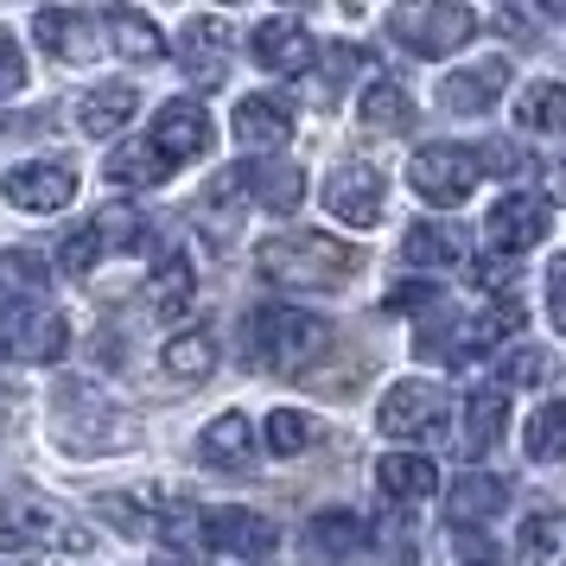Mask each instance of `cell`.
Wrapping results in <instances>:
<instances>
[{"label": "cell", "instance_id": "10", "mask_svg": "<svg viewBox=\"0 0 566 566\" xmlns=\"http://www.w3.org/2000/svg\"><path fill=\"white\" fill-rule=\"evenodd\" d=\"M325 210L350 230H376L382 223V172L376 166H337L325 179Z\"/></svg>", "mask_w": 566, "mask_h": 566}, {"label": "cell", "instance_id": "19", "mask_svg": "<svg viewBox=\"0 0 566 566\" xmlns=\"http://www.w3.org/2000/svg\"><path fill=\"white\" fill-rule=\"evenodd\" d=\"M510 90V57H484V64H471V71H459V77H446V108L452 115H484L496 96Z\"/></svg>", "mask_w": 566, "mask_h": 566}, {"label": "cell", "instance_id": "14", "mask_svg": "<svg viewBox=\"0 0 566 566\" xmlns=\"http://www.w3.org/2000/svg\"><path fill=\"white\" fill-rule=\"evenodd\" d=\"M32 32L45 39V52H57L64 64H90V57L103 52V20L96 13H71V7H45Z\"/></svg>", "mask_w": 566, "mask_h": 566}, {"label": "cell", "instance_id": "28", "mask_svg": "<svg viewBox=\"0 0 566 566\" xmlns=\"http://www.w3.org/2000/svg\"><path fill=\"white\" fill-rule=\"evenodd\" d=\"M166 172H172V159L159 154L154 140H128V147H115V154L103 159L108 185H159Z\"/></svg>", "mask_w": 566, "mask_h": 566}, {"label": "cell", "instance_id": "23", "mask_svg": "<svg viewBox=\"0 0 566 566\" xmlns=\"http://www.w3.org/2000/svg\"><path fill=\"white\" fill-rule=\"evenodd\" d=\"M242 185L255 191L268 210H300V198H306V172L293 166V159H255V166H242Z\"/></svg>", "mask_w": 566, "mask_h": 566}, {"label": "cell", "instance_id": "36", "mask_svg": "<svg viewBox=\"0 0 566 566\" xmlns=\"http://www.w3.org/2000/svg\"><path fill=\"white\" fill-rule=\"evenodd\" d=\"M312 439H318V420H312V413H300V408L268 413V452L293 459V452H306Z\"/></svg>", "mask_w": 566, "mask_h": 566}, {"label": "cell", "instance_id": "51", "mask_svg": "<svg viewBox=\"0 0 566 566\" xmlns=\"http://www.w3.org/2000/svg\"><path fill=\"white\" fill-rule=\"evenodd\" d=\"M249 566H268V560H249Z\"/></svg>", "mask_w": 566, "mask_h": 566}, {"label": "cell", "instance_id": "33", "mask_svg": "<svg viewBox=\"0 0 566 566\" xmlns=\"http://www.w3.org/2000/svg\"><path fill=\"white\" fill-rule=\"evenodd\" d=\"M522 446H528V459H541V464L566 459V401H541V408L528 413Z\"/></svg>", "mask_w": 566, "mask_h": 566}, {"label": "cell", "instance_id": "41", "mask_svg": "<svg viewBox=\"0 0 566 566\" xmlns=\"http://www.w3.org/2000/svg\"><path fill=\"white\" fill-rule=\"evenodd\" d=\"M357 71H363L357 45H332V52H325V103H337V96H344V83L357 77Z\"/></svg>", "mask_w": 566, "mask_h": 566}, {"label": "cell", "instance_id": "26", "mask_svg": "<svg viewBox=\"0 0 566 566\" xmlns=\"http://www.w3.org/2000/svg\"><path fill=\"white\" fill-rule=\"evenodd\" d=\"M103 39H108V45H115L122 57H134V64H154V57L166 52V39H159V27L147 20V13H134V7H108Z\"/></svg>", "mask_w": 566, "mask_h": 566}, {"label": "cell", "instance_id": "11", "mask_svg": "<svg viewBox=\"0 0 566 566\" xmlns=\"http://www.w3.org/2000/svg\"><path fill=\"white\" fill-rule=\"evenodd\" d=\"M547 230H554L547 198H503V205L484 217V235H490V249H496V255H522V249L547 242Z\"/></svg>", "mask_w": 566, "mask_h": 566}, {"label": "cell", "instance_id": "2", "mask_svg": "<svg viewBox=\"0 0 566 566\" xmlns=\"http://www.w3.org/2000/svg\"><path fill=\"white\" fill-rule=\"evenodd\" d=\"M52 439L77 459H96V452L108 459V452H128L140 439V420L122 413L115 401H103V395H90L83 382H64L52 395Z\"/></svg>", "mask_w": 566, "mask_h": 566}, {"label": "cell", "instance_id": "43", "mask_svg": "<svg viewBox=\"0 0 566 566\" xmlns=\"http://www.w3.org/2000/svg\"><path fill=\"white\" fill-rule=\"evenodd\" d=\"M376 547H382L388 566H413V528L401 522V515H388L382 528H376Z\"/></svg>", "mask_w": 566, "mask_h": 566}, {"label": "cell", "instance_id": "12", "mask_svg": "<svg viewBox=\"0 0 566 566\" xmlns=\"http://www.w3.org/2000/svg\"><path fill=\"white\" fill-rule=\"evenodd\" d=\"M249 52H255L261 71H281V77H300V71L318 64V45H312V32L300 20H261Z\"/></svg>", "mask_w": 566, "mask_h": 566}, {"label": "cell", "instance_id": "6", "mask_svg": "<svg viewBox=\"0 0 566 566\" xmlns=\"http://www.w3.org/2000/svg\"><path fill=\"white\" fill-rule=\"evenodd\" d=\"M64 344H71V332H64V312H52L45 300H32V293H20V300H7L0 306V350L20 363H57L64 357Z\"/></svg>", "mask_w": 566, "mask_h": 566}, {"label": "cell", "instance_id": "49", "mask_svg": "<svg viewBox=\"0 0 566 566\" xmlns=\"http://www.w3.org/2000/svg\"><path fill=\"white\" fill-rule=\"evenodd\" d=\"M503 281H510V261H503V255L471 261V286H503Z\"/></svg>", "mask_w": 566, "mask_h": 566}, {"label": "cell", "instance_id": "44", "mask_svg": "<svg viewBox=\"0 0 566 566\" xmlns=\"http://www.w3.org/2000/svg\"><path fill=\"white\" fill-rule=\"evenodd\" d=\"M446 566H496V547L484 535H471V528H452V554Z\"/></svg>", "mask_w": 566, "mask_h": 566}, {"label": "cell", "instance_id": "3", "mask_svg": "<svg viewBox=\"0 0 566 566\" xmlns=\"http://www.w3.org/2000/svg\"><path fill=\"white\" fill-rule=\"evenodd\" d=\"M242 337H249V363L274 369V376H300V369L318 363L325 344H332L325 318H312V312H300V306H255L249 325H242Z\"/></svg>", "mask_w": 566, "mask_h": 566}, {"label": "cell", "instance_id": "1", "mask_svg": "<svg viewBox=\"0 0 566 566\" xmlns=\"http://www.w3.org/2000/svg\"><path fill=\"white\" fill-rule=\"evenodd\" d=\"M255 268L274 286H286V293H332V286H344L363 268V255L350 242H337V235L306 230V235H274V242H261Z\"/></svg>", "mask_w": 566, "mask_h": 566}, {"label": "cell", "instance_id": "9", "mask_svg": "<svg viewBox=\"0 0 566 566\" xmlns=\"http://www.w3.org/2000/svg\"><path fill=\"white\" fill-rule=\"evenodd\" d=\"M268 547H274V522L268 515L235 510V503L198 515V554H249V560H261Z\"/></svg>", "mask_w": 566, "mask_h": 566}, {"label": "cell", "instance_id": "46", "mask_svg": "<svg viewBox=\"0 0 566 566\" xmlns=\"http://www.w3.org/2000/svg\"><path fill=\"white\" fill-rule=\"evenodd\" d=\"M13 90H27V57L13 45V32H0V96H13Z\"/></svg>", "mask_w": 566, "mask_h": 566}, {"label": "cell", "instance_id": "21", "mask_svg": "<svg viewBox=\"0 0 566 566\" xmlns=\"http://www.w3.org/2000/svg\"><path fill=\"white\" fill-rule=\"evenodd\" d=\"M140 115V90L134 83H103V90H90L77 108V128L90 134V140H108V134H122Z\"/></svg>", "mask_w": 566, "mask_h": 566}, {"label": "cell", "instance_id": "13", "mask_svg": "<svg viewBox=\"0 0 566 566\" xmlns=\"http://www.w3.org/2000/svg\"><path fill=\"white\" fill-rule=\"evenodd\" d=\"M154 140L159 154L172 159V166H185V159H198L210 147V115H205V103H191V96H179V103H166L154 115Z\"/></svg>", "mask_w": 566, "mask_h": 566}, {"label": "cell", "instance_id": "35", "mask_svg": "<svg viewBox=\"0 0 566 566\" xmlns=\"http://www.w3.org/2000/svg\"><path fill=\"white\" fill-rule=\"evenodd\" d=\"M242 172H223V179L205 191V205H198V223H210V235H230L235 230V217H242Z\"/></svg>", "mask_w": 566, "mask_h": 566}, {"label": "cell", "instance_id": "40", "mask_svg": "<svg viewBox=\"0 0 566 566\" xmlns=\"http://www.w3.org/2000/svg\"><path fill=\"white\" fill-rule=\"evenodd\" d=\"M90 230H96L103 249H140V242H147V223H140V210H128V205H108Z\"/></svg>", "mask_w": 566, "mask_h": 566}, {"label": "cell", "instance_id": "16", "mask_svg": "<svg viewBox=\"0 0 566 566\" xmlns=\"http://www.w3.org/2000/svg\"><path fill=\"white\" fill-rule=\"evenodd\" d=\"M179 64L191 83H223V71H230V27L223 20H185Z\"/></svg>", "mask_w": 566, "mask_h": 566}, {"label": "cell", "instance_id": "17", "mask_svg": "<svg viewBox=\"0 0 566 566\" xmlns=\"http://www.w3.org/2000/svg\"><path fill=\"white\" fill-rule=\"evenodd\" d=\"M198 459L210 471H249L255 464V427H249V413H217L198 439Z\"/></svg>", "mask_w": 566, "mask_h": 566}, {"label": "cell", "instance_id": "7", "mask_svg": "<svg viewBox=\"0 0 566 566\" xmlns=\"http://www.w3.org/2000/svg\"><path fill=\"white\" fill-rule=\"evenodd\" d=\"M408 185L427 198V205L452 210L471 198V185H478V154L471 147H420L408 159Z\"/></svg>", "mask_w": 566, "mask_h": 566}, {"label": "cell", "instance_id": "39", "mask_svg": "<svg viewBox=\"0 0 566 566\" xmlns=\"http://www.w3.org/2000/svg\"><path fill=\"white\" fill-rule=\"evenodd\" d=\"M554 541H560V515L541 510L522 522V535H515V566H541L547 554H554Z\"/></svg>", "mask_w": 566, "mask_h": 566}, {"label": "cell", "instance_id": "32", "mask_svg": "<svg viewBox=\"0 0 566 566\" xmlns=\"http://www.w3.org/2000/svg\"><path fill=\"white\" fill-rule=\"evenodd\" d=\"M515 122L528 134H560L566 128V83H528V96L515 103Z\"/></svg>", "mask_w": 566, "mask_h": 566}, {"label": "cell", "instance_id": "29", "mask_svg": "<svg viewBox=\"0 0 566 566\" xmlns=\"http://www.w3.org/2000/svg\"><path fill=\"white\" fill-rule=\"evenodd\" d=\"M401 255H408L413 268H452V261L464 255V230L459 223H413L408 242H401Z\"/></svg>", "mask_w": 566, "mask_h": 566}, {"label": "cell", "instance_id": "15", "mask_svg": "<svg viewBox=\"0 0 566 566\" xmlns=\"http://www.w3.org/2000/svg\"><path fill=\"white\" fill-rule=\"evenodd\" d=\"M0 191H7L20 210H64L71 198H77V172L39 159V166H13V172L0 179Z\"/></svg>", "mask_w": 566, "mask_h": 566}, {"label": "cell", "instance_id": "31", "mask_svg": "<svg viewBox=\"0 0 566 566\" xmlns=\"http://www.w3.org/2000/svg\"><path fill=\"white\" fill-rule=\"evenodd\" d=\"M210 369H217V337L210 332H179L166 344V376H179V382H205Z\"/></svg>", "mask_w": 566, "mask_h": 566}, {"label": "cell", "instance_id": "37", "mask_svg": "<svg viewBox=\"0 0 566 566\" xmlns=\"http://www.w3.org/2000/svg\"><path fill=\"white\" fill-rule=\"evenodd\" d=\"M522 318H528V312H522V300H496V306H490L478 325H464L459 344H464V350H490V344H496V337H510Z\"/></svg>", "mask_w": 566, "mask_h": 566}, {"label": "cell", "instance_id": "25", "mask_svg": "<svg viewBox=\"0 0 566 566\" xmlns=\"http://www.w3.org/2000/svg\"><path fill=\"white\" fill-rule=\"evenodd\" d=\"M363 541H369V522L357 510H325L306 522V547L318 560H344V554H357Z\"/></svg>", "mask_w": 566, "mask_h": 566}, {"label": "cell", "instance_id": "42", "mask_svg": "<svg viewBox=\"0 0 566 566\" xmlns=\"http://www.w3.org/2000/svg\"><path fill=\"white\" fill-rule=\"evenodd\" d=\"M96 255H103V242H96V230L83 223V230L64 235V249H57V261H64V274H90L96 268Z\"/></svg>", "mask_w": 566, "mask_h": 566}, {"label": "cell", "instance_id": "34", "mask_svg": "<svg viewBox=\"0 0 566 566\" xmlns=\"http://www.w3.org/2000/svg\"><path fill=\"white\" fill-rule=\"evenodd\" d=\"M96 510H103V522H108V528H122V535H159L154 503H140L134 490H108Z\"/></svg>", "mask_w": 566, "mask_h": 566}, {"label": "cell", "instance_id": "45", "mask_svg": "<svg viewBox=\"0 0 566 566\" xmlns=\"http://www.w3.org/2000/svg\"><path fill=\"white\" fill-rule=\"evenodd\" d=\"M446 293L439 286H427V281H401L395 293H388V312H433Z\"/></svg>", "mask_w": 566, "mask_h": 566}, {"label": "cell", "instance_id": "22", "mask_svg": "<svg viewBox=\"0 0 566 566\" xmlns=\"http://www.w3.org/2000/svg\"><path fill=\"white\" fill-rule=\"evenodd\" d=\"M376 484H382L388 503H427L439 490V471L427 452H388L382 464H376Z\"/></svg>", "mask_w": 566, "mask_h": 566}, {"label": "cell", "instance_id": "20", "mask_svg": "<svg viewBox=\"0 0 566 566\" xmlns=\"http://www.w3.org/2000/svg\"><path fill=\"white\" fill-rule=\"evenodd\" d=\"M286 134H293L286 96H242V103H235V140H242V147L274 154V147H286Z\"/></svg>", "mask_w": 566, "mask_h": 566}, {"label": "cell", "instance_id": "8", "mask_svg": "<svg viewBox=\"0 0 566 566\" xmlns=\"http://www.w3.org/2000/svg\"><path fill=\"white\" fill-rule=\"evenodd\" d=\"M446 420V388L439 382H395L376 408V427L388 439H427Z\"/></svg>", "mask_w": 566, "mask_h": 566}, {"label": "cell", "instance_id": "47", "mask_svg": "<svg viewBox=\"0 0 566 566\" xmlns=\"http://www.w3.org/2000/svg\"><path fill=\"white\" fill-rule=\"evenodd\" d=\"M522 166H528V154H515L510 140H484V154H478V172H503V179H510Z\"/></svg>", "mask_w": 566, "mask_h": 566}, {"label": "cell", "instance_id": "5", "mask_svg": "<svg viewBox=\"0 0 566 566\" xmlns=\"http://www.w3.org/2000/svg\"><path fill=\"white\" fill-rule=\"evenodd\" d=\"M0 547H20V554H45V547H71L83 554L90 535L64 522L52 496H39V490H13V496H0Z\"/></svg>", "mask_w": 566, "mask_h": 566}, {"label": "cell", "instance_id": "27", "mask_svg": "<svg viewBox=\"0 0 566 566\" xmlns=\"http://www.w3.org/2000/svg\"><path fill=\"white\" fill-rule=\"evenodd\" d=\"M357 122L369 134H408L413 128V96L401 83H369L357 103Z\"/></svg>", "mask_w": 566, "mask_h": 566}, {"label": "cell", "instance_id": "52", "mask_svg": "<svg viewBox=\"0 0 566 566\" xmlns=\"http://www.w3.org/2000/svg\"><path fill=\"white\" fill-rule=\"evenodd\" d=\"M159 566H172V560H159Z\"/></svg>", "mask_w": 566, "mask_h": 566}, {"label": "cell", "instance_id": "4", "mask_svg": "<svg viewBox=\"0 0 566 566\" xmlns=\"http://www.w3.org/2000/svg\"><path fill=\"white\" fill-rule=\"evenodd\" d=\"M471 32H478V13L459 7V0H401L388 13V39L413 57L459 52V45H471Z\"/></svg>", "mask_w": 566, "mask_h": 566}, {"label": "cell", "instance_id": "48", "mask_svg": "<svg viewBox=\"0 0 566 566\" xmlns=\"http://www.w3.org/2000/svg\"><path fill=\"white\" fill-rule=\"evenodd\" d=\"M547 312H554V325L566 332V255L547 268Z\"/></svg>", "mask_w": 566, "mask_h": 566}, {"label": "cell", "instance_id": "30", "mask_svg": "<svg viewBox=\"0 0 566 566\" xmlns=\"http://www.w3.org/2000/svg\"><path fill=\"white\" fill-rule=\"evenodd\" d=\"M503 420H510L503 388H478V395L464 401V446H471V452H490V446L503 439Z\"/></svg>", "mask_w": 566, "mask_h": 566}, {"label": "cell", "instance_id": "18", "mask_svg": "<svg viewBox=\"0 0 566 566\" xmlns=\"http://www.w3.org/2000/svg\"><path fill=\"white\" fill-rule=\"evenodd\" d=\"M191 300H198V268L185 249H166L147 281V306H154V318H179V312H191Z\"/></svg>", "mask_w": 566, "mask_h": 566}, {"label": "cell", "instance_id": "24", "mask_svg": "<svg viewBox=\"0 0 566 566\" xmlns=\"http://www.w3.org/2000/svg\"><path fill=\"white\" fill-rule=\"evenodd\" d=\"M503 496H510L503 478H490V471H464L459 484H452L446 515H452V528H478V522H490V515L503 510Z\"/></svg>", "mask_w": 566, "mask_h": 566}, {"label": "cell", "instance_id": "38", "mask_svg": "<svg viewBox=\"0 0 566 566\" xmlns=\"http://www.w3.org/2000/svg\"><path fill=\"white\" fill-rule=\"evenodd\" d=\"M496 376H503L510 388L547 382V376H554V357H547V350H535V344H510V350L496 357Z\"/></svg>", "mask_w": 566, "mask_h": 566}, {"label": "cell", "instance_id": "50", "mask_svg": "<svg viewBox=\"0 0 566 566\" xmlns=\"http://www.w3.org/2000/svg\"><path fill=\"white\" fill-rule=\"evenodd\" d=\"M547 198H560V205H566V159L547 172Z\"/></svg>", "mask_w": 566, "mask_h": 566}]
</instances>
